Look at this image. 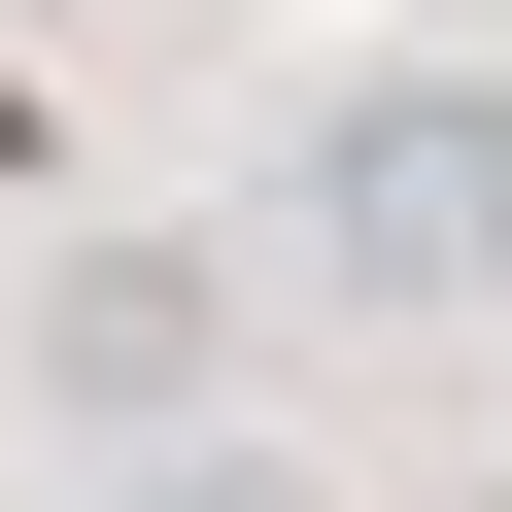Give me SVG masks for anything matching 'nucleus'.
Here are the masks:
<instances>
[{
	"mask_svg": "<svg viewBox=\"0 0 512 512\" xmlns=\"http://www.w3.org/2000/svg\"><path fill=\"white\" fill-rule=\"evenodd\" d=\"M137 512H342V478H274V444H137Z\"/></svg>",
	"mask_w": 512,
	"mask_h": 512,
	"instance_id": "obj_3",
	"label": "nucleus"
},
{
	"mask_svg": "<svg viewBox=\"0 0 512 512\" xmlns=\"http://www.w3.org/2000/svg\"><path fill=\"white\" fill-rule=\"evenodd\" d=\"M205 239H69V274H35V410H103V444H205Z\"/></svg>",
	"mask_w": 512,
	"mask_h": 512,
	"instance_id": "obj_2",
	"label": "nucleus"
},
{
	"mask_svg": "<svg viewBox=\"0 0 512 512\" xmlns=\"http://www.w3.org/2000/svg\"><path fill=\"white\" fill-rule=\"evenodd\" d=\"M308 274H342V308H478V274H512V103H478V69L308 103Z\"/></svg>",
	"mask_w": 512,
	"mask_h": 512,
	"instance_id": "obj_1",
	"label": "nucleus"
},
{
	"mask_svg": "<svg viewBox=\"0 0 512 512\" xmlns=\"http://www.w3.org/2000/svg\"><path fill=\"white\" fill-rule=\"evenodd\" d=\"M478 512H512V478H478Z\"/></svg>",
	"mask_w": 512,
	"mask_h": 512,
	"instance_id": "obj_4",
	"label": "nucleus"
}]
</instances>
